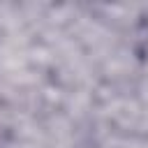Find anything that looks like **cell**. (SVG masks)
I'll use <instances>...</instances> for the list:
<instances>
[{
  "label": "cell",
  "mask_w": 148,
  "mask_h": 148,
  "mask_svg": "<svg viewBox=\"0 0 148 148\" xmlns=\"http://www.w3.org/2000/svg\"><path fill=\"white\" fill-rule=\"evenodd\" d=\"M12 123H14V116H12V109L7 106L5 99H0V143L5 141V136L12 132Z\"/></svg>",
  "instance_id": "6da1fadb"
}]
</instances>
